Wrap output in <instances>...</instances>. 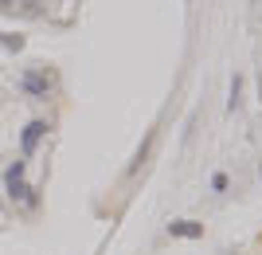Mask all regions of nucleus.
<instances>
[{
    "label": "nucleus",
    "mask_w": 262,
    "mask_h": 255,
    "mask_svg": "<svg viewBox=\"0 0 262 255\" xmlns=\"http://www.w3.org/2000/svg\"><path fill=\"white\" fill-rule=\"evenodd\" d=\"M4 185H8V197L12 200H24V204H32V208H35V189L24 181V161H12V165H8Z\"/></svg>",
    "instance_id": "nucleus-1"
},
{
    "label": "nucleus",
    "mask_w": 262,
    "mask_h": 255,
    "mask_svg": "<svg viewBox=\"0 0 262 255\" xmlns=\"http://www.w3.org/2000/svg\"><path fill=\"white\" fill-rule=\"evenodd\" d=\"M51 83H55V79H51L47 67H28V71L20 75V90H24V94H32V99H47Z\"/></svg>",
    "instance_id": "nucleus-2"
},
{
    "label": "nucleus",
    "mask_w": 262,
    "mask_h": 255,
    "mask_svg": "<svg viewBox=\"0 0 262 255\" xmlns=\"http://www.w3.org/2000/svg\"><path fill=\"white\" fill-rule=\"evenodd\" d=\"M43 133H47V122H39V118L28 122V126H24V133H20V153L32 157L35 149H39V142H43Z\"/></svg>",
    "instance_id": "nucleus-3"
},
{
    "label": "nucleus",
    "mask_w": 262,
    "mask_h": 255,
    "mask_svg": "<svg viewBox=\"0 0 262 255\" xmlns=\"http://www.w3.org/2000/svg\"><path fill=\"white\" fill-rule=\"evenodd\" d=\"M168 232L180 236V240H200V236H204V224H196V220H172V224H168Z\"/></svg>",
    "instance_id": "nucleus-4"
},
{
    "label": "nucleus",
    "mask_w": 262,
    "mask_h": 255,
    "mask_svg": "<svg viewBox=\"0 0 262 255\" xmlns=\"http://www.w3.org/2000/svg\"><path fill=\"white\" fill-rule=\"evenodd\" d=\"M0 47H4V51H24V35H12V32H0Z\"/></svg>",
    "instance_id": "nucleus-5"
},
{
    "label": "nucleus",
    "mask_w": 262,
    "mask_h": 255,
    "mask_svg": "<svg viewBox=\"0 0 262 255\" xmlns=\"http://www.w3.org/2000/svg\"><path fill=\"white\" fill-rule=\"evenodd\" d=\"M0 12H16V0H0Z\"/></svg>",
    "instance_id": "nucleus-6"
}]
</instances>
